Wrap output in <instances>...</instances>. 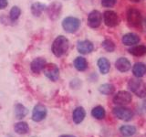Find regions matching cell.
I'll list each match as a JSON object with an SVG mask.
<instances>
[{
  "instance_id": "obj_1",
  "label": "cell",
  "mask_w": 146,
  "mask_h": 137,
  "mask_svg": "<svg viewBox=\"0 0 146 137\" xmlns=\"http://www.w3.org/2000/svg\"><path fill=\"white\" fill-rule=\"evenodd\" d=\"M68 47H70V43H68V40L66 37L58 36L53 41L51 49L56 57H61L68 51Z\"/></svg>"
},
{
  "instance_id": "obj_2",
  "label": "cell",
  "mask_w": 146,
  "mask_h": 137,
  "mask_svg": "<svg viewBox=\"0 0 146 137\" xmlns=\"http://www.w3.org/2000/svg\"><path fill=\"white\" fill-rule=\"evenodd\" d=\"M129 89L139 98L146 97V85L143 80L139 79H131L128 82Z\"/></svg>"
},
{
  "instance_id": "obj_3",
  "label": "cell",
  "mask_w": 146,
  "mask_h": 137,
  "mask_svg": "<svg viewBox=\"0 0 146 137\" xmlns=\"http://www.w3.org/2000/svg\"><path fill=\"white\" fill-rule=\"evenodd\" d=\"M80 27V20L74 17H68L62 22V27L68 33H74Z\"/></svg>"
},
{
  "instance_id": "obj_4",
  "label": "cell",
  "mask_w": 146,
  "mask_h": 137,
  "mask_svg": "<svg viewBox=\"0 0 146 137\" xmlns=\"http://www.w3.org/2000/svg\"><path fill=\"white\" fill-rule=\"evenodd\" d=\"M127 20L132 27H139L143 22L141 14L135 8H130L127 12Z\"/></svg>"
},
{
  "instance_id": "obj_5",
  "label": "cell",
  "mask_w": 146,
  "mask_h": 137,
  "mask_svg": "<svg viewBox=\"0 0 146 137\" xmlns=\"http://www.w3.org/2000/svg\"><path fill=\"white\" fill-rule=\"evenodd\" d=\"M112 112L114 116L121 121H130L133 117V112H131V110L122 106L115 107L112 110Z\"/></svg>"
},
{
  "instance_id": "obj_6",
  "label": "cell",
  "mask_w": 146,
  "mask_h": 137,
  "mask_svg": "<svg viewBox=\"0 0 146 137\" xmlns=\"http://www.w3.org/2000/svg\"><path fill=\"white\" fill-rule=\"evenodd\" d=\"M44 73L47 78L52 81H57L59 78V70L58 66L54 63H48L46 64L44 68Z\"/></svg>"
},
{
  "instance_id": "obj_7",
  "label": "cell",
  "mask_w": 146,
  "mask_h": 137,
  "mask_svg": "<svg viewBox=\"0 0 146 137\" xmlns=\"http://www.w3.org/2000/svg\"><path fill=\"white\" fill-rule=\"evenodd\" d=\"M47 108L43 104H36L33 109V112H32V120L36 122L43 121L47 116Z\"/></svg>"
},
{
  "instance_id": "obj_8",
  "label": "cell",
  "mask_w": 146,
  "mask_h": 137,
  "mask_svg": "<svg viewBox=\"0 0 146 137\" xmlns=\"http://www.w3.org/2000/svg\"><path fill=\"white\" fill-rule=\"evenodd\" d=\"M47 9L48 16L51 20H56L59 17L61 13L62 6L59 2H53L49 5L48 7H46Z\"/></svg>"
},
{
  "instance_id": "obj_9",
  "label": "cell",
  "mask_w": 146,
  "mask_h": 137,
  "mask_svg": "<svg viewBox=\"0 0 146 137\" xmlns=\"http://www.w3.org/2000/svg\"><path fill=\"white\" fill-rule=\"evenodd\" d=\"M131 95L126 90H121L116 93L113 98V102L118 105H126L131 102Z\"/></svg>"
},
{
  "instance_id": "obj_10",
  "label": "cell",
  "mask_w": 146,
  "mask_h": 137,
  "mask_svg": "<svg viewBox=\"0 0 146 137\" xmlns=\"http://www.w3.org/2000/svg\"><path fill=\"white\" fill-rule=\"evenodd\" d=\"M103 19H104L105 25L110 27H116L119 24V17L117 16V14L111 10H108L104 12Z\"/></svg>"
},
{
  "instance_id": "obj_11",
  "label": "cell",
  "mask_w": 146,
  "mask_h": 137,
  "mask_svg": "<svg viewBox=\"0 0 146 137\" xmlns=\"http://www.w3.org/2000/svg\"><path fill=\"white\" fill-rule=\"evenodd\" d=\"M102 17L98 10H93L89 14L88 17V24L92 29H97L102 24Z\"/></svg>"
},
{
  "instance_id": "obj_12",
  "label": "cell",
  "mask_w": 146,
  "mask_h": 137,
  "mask_svg": "<svg viewBox=\"0 0 146 137\" xmlns=\"http://www.w3.org/2000/svg\"><path fill=\"white\" fill-rule=\"evenodd\" d=\"M94 47L93 44L89 40H82L79 41L77 44V49L78 51L81 54H89L93 50Z\"/></svg>"
},
{
  "instance_id": "obj_13",
  "label": "cell",
  "mask_w": 146,
  "mask_h": 137,
  "mask_svg": "<svg viewBox=\"0 0 146 137\" xmlns=\"http://www.w3.org/2000/svg\"><path fill=\"white\" fill-rule=\"evenodd\" d=\"M47 64L46 59L43 58H36L34 61H32L30 64L31 71L33 73H39L41 70H43L45 65Z\"/></svg>"
},
{
  "instance_id": "obj_14",
  "label": "cell",
  "mask_w": 146,
  "mask_h": 137,
  "mask_svg": "<svg viewBox=\"0 0 146 137\" xmlns=\"http://www.w3.org/2000/svg\"><path fill=\"white\" fill-rule=\"evenodd\" d=\"M116 68L121 72H126L131 68V62L126 58H120L115 62Z\"/></svg>"
},
{
  "instance_id": "obj_15",
  "label": "cell",
  "mask_w": 146,
  "mask_h": 137,
  "mask_svg": "<svg viewBox=\"0 0 146 137\" xmlns=\"http://www.w3.org/2000/svg\"><path fill=\"white\" fill-rule=\"evenodd\" d=\"M121 41H122V43L126 46H133L140 42V38H139V36H137L136 34L128 33L122 37Z\"/></svg>"
},
{
  "instance_id": "obj_16",
  "label": "cell",
  "mask_w": 146,
  "mask_h": 137,
  "mask_svg": "<svg viewBox=\"0 0 146 137\" xmlns=\"http://www.w3.org/2000/svg\"><path fill=\"white\" fill-rule=\"evenodd\" d=\"M86 116V112L83 107H77L72 114V119L76 124H79L82 121L84 120V118Z\"/></svg>"
},
{
  "instance_id": "obj_17",
  "label": "cell",
  "mask_w": 146,
  "mask_h": 137,
  "mask_svg": "<svg viewBox=\"0 0 146 137\" xmlns=\"http://www.w3.org/2000/svg\"><path fill=\"white\" fill-rule=\"evenodd\" d=\"M132 72H133L134 76L137 78L143 77L145 75V73H146V66L141 62L135 63L133 68H132Z\"/></svg>"
},
{
  "instance_id": "obj_18",
  "label": "cell",
  "mask_w": 146,
  "mask_h": 137,
  "mask_svg": "<svg viewBox=\"0 0 146 137\" xmlns=\"http://www.w3.org/2000/svg\"><path fill=\"white\" fill-rule=\"evenodd\" d=\"M98 67H99V70H100V73H102V74H107V73L110 71V68H111V64H110V61L107 59L100 58L98 61Z\"/></svg>"
},
{
  "instance_id": "obj_19",
  "label": "cell",
  "mask_w": 146,
  "mask_h": 137,
  "mask_svg": "<svg viewBox=\"0 0 146 137\" xmlns=\"http://www.w3.org/2000/svg\"><path fill=\"white\" fill-rule=\"evenodd\" d=\"M46 5L39 3V2H36L34 4L31 5V13L32 15L35 17H39L41 14L44 12V10L46 9Z\"/></svg>"
},
{
  "instance_id": "obj_20",
  "label": "cell",
  "mask_w": 146,
  "mask_h": 137,
  "mask_svg": "<svg viewBox=\"0 0 146 137\" xmlns=\"http://www.w3.org/2000/svg\"><path fill=\"white\" fill-rule=\"evenodd\" d=\"M29 113L27 109L21 103H17L15 106V115L17 119H23Z\"/></svg>"
},
{
  "instance_id": "obj_21",
  "label": "cell",
  "mask_w": 146,
  "mask_h": 137,
  "mask_svg": "<svg viewBox=\"0 0 146 137\" xmlns=\"http://www.w3.org/2000/svg\"><path fill=\"white\" fill-rule=\"evenodd\" d=\"M14 129L18 134H26L29 132V126L25 122H19L16 123Z\"/></svg>"
},
{
  "instance_id": "obj_22",
  "label": "cell",
  "mask_w": 146,
  "mask_h": 137,
  "mask_svg": "<svg viewBox=\"0 0 146 137\" xmlns=\"http://www.w3.org/2000/svg\"><path fill=\"white\" fill-rule=\"evenodd\" d=\"M129 52L136 57H141L143 55L146 54V47L143 45H138V46H134L129 49Z\"/></svg>"
},
{
  "instance_id": "obj_23",
  "label": "cell",
  "mask_w": 146,
  "mask_h": 137,
  "mask_svg": "<svg viewBox=\"0 0 146 137\" xmlns=\"http://www.w3.org/2000/svg\"><path fill=\"white\" fill-rule=\"evenodd\" d=\"M74 67L76 68V70L83 71L88 68V62H87L86 59H84L83 57H78L74 61Z\"/></svg>"
},
{
  "instance_id": "obj_24",
  "label": "cell",
  "mask_w": 146,
  "mask_h": 137,
  "mask_svg": "<svg viewBox=\"0 0 146 137\" xmlns=\"http://www.w3.org/2000/svg\"><path fill=\"white\" fill-rule=\"evenodd\" d=\"M105 114L106 112H105V110L102 106H96L91 111V115L97 120H102L105 117Z\"/></svg>"
},
{
  "instance_id": "obj_25",
  "label": "cell",
  "mask_w": 146,
  "mask_h": 137,
  "mask_svg": "<svg viewBox=\"0 0 146 137\" xmlns=\"http://www.w3.org/2000/svg\"><path fill=\"white\" fill-rule=\"evenodd\" d=\"M120 132L123 136L130 137L136 132V128L132 125H123L120 128Z\"/></svg>"
},
{
  "instance_id": "obj_26",
  "label": "cell",
  "mask_w": 146,
  "mask_h": 137,
  "mask_svg": "<svg viewBox=\"0 0 146 137\" xmlns=\"http://www.w3.org/2000/svg\"><path fill=\"white\" fill-rule=\"evenodd\" d=\"M100 92H102L104 95H110V94H112L115 90V88L112 84H110V83H105L100 86L99 88Z\"/></svg>"
},
{
  "instance_id": "obj_27",
  "label": "cell",
  "mask_w": 146,
  "mask_h": 137,
  "mask_svg": "<svg viewBox=\"0 0 146 137\" xmlns=\"http://www.w3.org/2000/svg\"><path fill=\"white\" fill-rule=\"evenodd\" d=\"M20 14H21L20 8L17 6H14L10 10V19L12 21L17 20V18L20 17Z\"/></svg>"
},
{
  "instance_id": "obj_28",
  "label": "cell",
  "mask_w": 146,
  "mask_h": 137,
  "mask_svg": "<svg viewBox=\"0 0 146 137\" xmlns=\"http://www.w3.org/2000/svg\"><path fill=\"white\" fill-rule=\"evenodd\" d=\"M103 49L108 52H112L115 49V44H114L111 39H105L102 42Z\"/></svg>"
},
{
  "instance_id": "obj_29",
  "label": "cell",
  "mask_w": 146,
  "mask_h": 137,
  "mask_svg": "<svg viewBox=\"0 0 146 137\" xmlns=\"http://www.w3.org/2000/svg\"><path fill=\"white\" fill-rule=\"evenodd\" d=\"M117 0H102V5L104 7H111L116 4Z\"/></svg>"
},
{
  "instance_id": "obj_30",
  "label": "cell",
  "mask_w": 146,
  "mask_h": 137,
  "mask_svg": "<svg viewBox=\"0 0 146 137\" xmlns=\"http://www.w3.org/2000/svg\"><path fill=\"white\" fill-rule=\"evenodd\" d=\"M7 0H0V9H4L7 7Z\"/></svg>"
},
{
  "instance_id": "obj_31",
  "label": "cell",
  "mask_w": 146,
  "mask_h": 137,
  "mask_svg": "<svg viewBox=\"0 0 146 137\" xmlns=\"http://www.w3.org/2000/svg\"><path fill=\"white\" fill-rule=\"evenodd\" d=\"M59 137H75L74 135H70V134H63V135H60Z\"/></svg>"
},
{
  "instance_id": "obj_32",
  "label": "cell",
  "mask_w": 146,
  "mask_h": 137,
  "mask_svg": "<svg viewBox=\"0 0 146 137\" xmlns=\"http://www.w3.org/2000/svg\"><path fill=\"white\" fill-rule=\"evenodd\" d=\"M130 1H131V2H135V3H138V2L141 1V0H130Z\"/></svg>"
},
{
  "instance_id": "obj_33",
  "label": "cell",
  "mask_w": 146,
  "mask_h": 137,
  "mask_svg": "<svg viewBox=\"0 0 146 137\" xmlns=\"http://www.w3.org/2000/svg\"><path fill=\"white\" fill-rule=\"evenodd\" d=\"M144 27H146V18H145V20H144Z\"/></svg>"
}]
</instances>
